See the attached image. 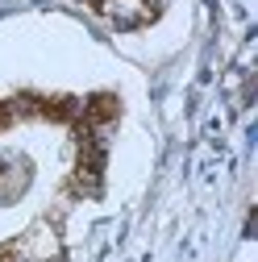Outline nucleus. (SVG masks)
I'll return each mask as SVG.
<instances>
[{
  "mask_svg": "<svg viewBox=\"0 0 258 262\" xmlns=\"http://www.w3.org/2000/svg\"><path fill=\"white\" fill-rule=\"evenodd\" d=\"M104 9H109V17L117 21V25H142V21H150V0H104Z\"/></svg>",
  "mask_w": 258,
  "mask_h": 262,
  "instance_id": "1",
  "label": "nucleus"
}]
</instances>
